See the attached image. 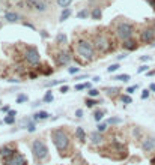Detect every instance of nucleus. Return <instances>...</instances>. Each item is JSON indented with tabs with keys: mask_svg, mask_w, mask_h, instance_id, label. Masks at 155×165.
<instances>
[{
	"mask_svg": "<svg viewBox=\"0 0 155 165\" xmlns=\"http://www.w3.org/2000/svg\"><path fill=\"white\" fill-rule=\"evenodd\" d=\"M51 140H53V144L56 146V149L63 153L69 149V137L63 129H54L51 132Z\"/></svg>",
	"mask_w": 155,
	"mask_h": 165,
	"instance_id": "1",
	"label": "nucleus"
},
{
	"mask_svg": "<svg viewBox=\"0 0 155 165\" xmlns=\"http://www.w3.org/2000/svg\"><path fill=\"white\" fill-rule=\"evenodd\" d=\"M77 53L80 57L86 59V60H92L95 56V45L89 41H79L77 44Z\"/></svg>",
	"mask_w": 155,
	"mask_h": 165,
	"instance_id": "2",
	"label": "nucleus"
},
{
	"mask_svg": "<svg viewBox=\"0 0 155 165\" xmlns=\"http://www.w3.org/2000/svg\"><path fill=\"white\" fill-rule=\"evenodd\" d=\"M32 153H33V158L38 162H42L48 156V147L45 146L44 141H41V140H35L32 143Z\"/></svg>",
	"mask_w": 155,
	"mask_h": 165,
	"instance_id": "3",
	"label": "nucleus"
},
{
	"mask_svg": "<svg viewBox=\"0 0 155 165\" xmlns=\"http://www.w3.org/2000/svg\"><path fill=\"white\" fill-rule=\"evenodd\" d=\"M133 33H134V27L131 26L130 23L122 21V23L118 24V27H116V35H118V38L122 42L133 39Z\"/></svg>",
	"mask_w": 155,
	"mask_h": 165,
	"instance_id": "4",
	"label": "nucleus"
},
{
	"mask_svg": "<svg viewBox=\"0 0 155 165\" xmlns=\"http://www.w3.org/2000/svg\"><path fill=\"white\" fill-rule=\"evenodd\" d=\"M94 44H95V48L98 50V51H101V53H107V51H110V50H113L110 39L106 35H102V33H99V35L95 36Z\"/></svg>",
	"mask_w": 155,
	"mask_h": 165,
	"instance_id": "5",
	"label": "nucleus"
},
{
	"mask_svg": "<svg viewBox=\"0 0 155 165\" xmlns=\"http://www.w3.org/2000/svg\"><path fill=\"white\" fill-rule=\"evenodd\" d=\"M26 60H27V63H30V65H38L41 60V56L39 53H38V50L35 47H30L27 51H26Z\"/></svg>",
	"mask_w": 155,
	"mask_h": 165,
	"instance_id": "6",
	"label": "nucleus"
},
{
	"mask_svg": "<svg viewBox=\"0 0 155 165\" xmlns=\"http://www.w3.org/2000/svg\"><path fill=\"white\" fill-rule=\"evenodd\" d=\"M3 165H27V162H26V159H24L23 155L15 153L14 156H11L9 159H6Z\"/></svg>",
	"mask_w": 155,
	"mask_h": 165,
	"instance_id": "7",
	"label": "nucleus"
},
{
	"mask_svg": "<svg viewBox=\"0 0 155 165\" xmlns=\"http://www.w3.org/2000/svg\"><path fill=\"white\" fill-rule=\"evenodd\" d=\"M27 6L38 11V12H45V9H47V5H45L44 0H29Z\"/></svg>",
	"mask_w": 155,
	"mask_h": 165,
	"instance_id": "8",
	"label": "nucleus"
},
{
	"mask_svg": "<svg viewBox=\"0 0 155 165\" xmlns=\"http://www.w3.org/2000/svg\"><path fill=\"white\" fill-rule=\"evenodd\" d=\"M17 153V150L14 147H11V146H3V147H0V158H3V161L9 159L11 156H14Z\"/></svg>",
	"mask_w": 155,
	"mask_h": 165,
	"instance_id": "9",
	"label": "nucleus"
},
{
	"mask_svg": "<svg viewBox=\"0 0 155 165\" xmlns=\"http://www.w3.org/2000/svg\"><path fill=\"white\" fill-rule=\"evenodd\" d=\"M155 39V30L154 29H146L141 32V41H143L145 44H149Z\"/></svg>",
	"mask_w": 155,
	"mask_h": 165,
	"instance_id": "10",
	"label": "nucleus"
},
{
	"mask_svg": "<svg viewBox=\"0 0 155 165\" xmlns=\"http://www.w3.org/2000/svg\"><path fill=\"white\" fill-rule=\"evenodd\" d=\"M54 59L57 62V65H68L71 62V56L68 53H63V51L57 53V56H54Z\"/></svg>",
	"mask_w": 155,
	"mask_h": 165,
	"instance_id": "11",
	"label": "nucleus"
},
{
	"mask_svg": "<svg viewBox=\"0 0 155 165\" xmlns=\"http://www.w3.org/2000/svg\"><path fill=\"white\" fill-rule=\"evenodd\" d=\"M141 149H143L145 152H152L155 149V138H152V137L146 138L145 141L141 143Z\"/></svg>",
	"mask_w": 155,
	"mask_h": 165,
	"instance_id": "12",
	"label": "nucleus"
},
{
	"mask_svg": "<svg viewBox=\"0 0 155 165\" xmlns=\"http://www.w3.org/2000/svg\"><path fill=\"white\" fill-rule=\"evenodd\" d=\"M48 116H50V114L47 111H38L35 116H33V120L35 122H38V120H45V119H48Z\"/></svg>",
	"mask_w": 155,
	"mask_h": 165,
	"instance_id": "13",
	"label": "nucleus"
},
{
	"mask_svg": "<svg viewBox=\"0 0 155 165\" xmlns=\"http://www.w3.org/2000/svg\"><path fill=\"white\" fill-rule=\"evenodd\" d=\"M90 140H92V143L94 144H99L101 141H102V137H101V132H92L90 134Z\"/></svg>",
	"mask_w": 155,
	"mask_h": 165,
	"instance_id": "14",
	"label": "nucleus"
},
{
	"mask_svg": "<svg viewBox=\"0 0 155 165\" xmlns=\"http://www.w3.org/2000/svg\"><path fill=\"white\" fill-rule=\"evenodd\" d=\"M124 48H125V50H128V51H133V50H136V48H137V44H136V41H133V39L125 41V42H124Z\"/></svg>",
	"mask_w": 155,
	"mask_h": 165,
	"instance_id": "15",
	"label": "nucleus"
},
{
	"mask_svg": "<svg viewBox=\"0 0 155 165\" xmlns=\"http://www.w3.org/2000/svg\"><path fill=\"white\" fill-rule=\"evenodd\" d=\"M5 18L8 20V21H11V23H15V21H18V14H15V12H6L5 14Z\"/></svg>",
	"mask_w": 155,
	"mask_h": 165,
	"instance_id": "16",
	"label": "nucleus"
},
{
	"mask_svg": "<svg viewBox=\"0 0 155 165\" xmlns=\"http://www.w3.org/2000/svg\"><path fill=\"white\" fill-rule=\"evenodd\" d=\"M75 137L80 140V141H84L86 140V134H84V129L83 128H77L75 129Z\"/></svg>",
	"mask_w": 155,
	"mask_h": 165,
	"instance_id": "17",
	"label": "nucleus"
},
{
	"mask_svg": "<svg viewBox=\"0 0 155 165\" xmlns=\"http://www.w3.org/2000/svg\"><path fill=\"white\" fill-rule=\"evenodd\" d=\"M69 15H71V9H69V8H65V9L62 11V14H60V21L68 20V18H69Z\"/></svg>",
	"mask_w": 155,
	"mask_h": 165,
	"instance_id": "18",
	"label": "nucleus"
},
{
	"mask_svg": "<svg viewBox=\"0 0 155 165\" xmlns=\"http://www.w3.org/2000/svg\"><path fill=\"white\" fill-rule=\"evenodd\" d=\"M113 80H116V81H128V80H130V75H128V74L114 75V77H113Z\"/></svg>",
	"mask_w": 155,
	"mask_h": 165,
	"instance_id": "19",
	"label": "nucleus"
},
{
	"mask_svg": "<svg viewBox=\"0 0 155 165\" xmlns=\"http://www.w3.org/2000/svg\"><path fill=\"white\" fill-rule=\"evenodd\" d=\"M101 17H102L101 9H99V8H94V11H92V18H94V20H99Z\"/></svg>",
	"mask_w": 155,
	"mask_h": 165,
	"instance_id": "20",
	"label": "nucleus"
},
{
	"mask_svg": "<svg viewBox=\"0 0 155 165\" xmlns=\"http://www.w3.org/2000/svg\"><path fill=\"white\" fill-rule=\"evenodd\" d=\"M83 89H89L90 90V89H92V84L90 83H83V84H77L75 86V90H83Z\"/></svg>",
	"mask_w": 155,
	"mask_h": 165,
	"instance_id": "21",
	"label": "nucleus"
},
{
	"mask_svg": "<svg viewBox=\"0 0 155 165\" xmlns=\"http://www.w3.org/2000/svg\"><path fill=\"white\" fill-rule=\"evenodd\" d=\"M3 122H5L6 125H12V123L15 122V116H12V114H9V113H8V116L3 119Z\"/></svg>",
	"mask_w": 155,
	"mask_h": 165,
	"instance_id": "22",
	"label": "nucleus"
},
{
	"mask_svg": "<svg viewBox=\"0 0 155 165\" xmlns=\"http://www.w3.org/2000/svg\"><path fill=\"white\" fill-rule=\"evenodd\" d=\"M71 3H72V0H57V5L60 8H68Z\"/></svg>",
	"mask_w": 155,
	"mask_h": 165,
	"instance_id": "23",
	"label": "nucleus"
},
{
	"mask_svg": "<svg viewBox=\"0 0 155 165\" xmlns=\"http://www.w3.org/2000/svg\"><path fill=\"white\" fill-rule=\"evenodd\" d=\"M56 39H57V44H65L66 42V35L65 33H59Z\"/></svg>",
	"mask_w": 155,
	"mask_h": 165,
	"instance_id": "24",
	"label": "nucleus"
},
{
	"mask_svg": "<svg viewBox=\"0 0 155 165\" xmlns=\"http://www.w3.org/2000/svg\"><path fill=\"white\" fill-rule=\"evenodd\" d=\"M104 114H106V111H104V110H102V111H96L94 117H95V120H96V122H101V120H102V117H104Z\"/></svg>",
	"mask_w": 155,
	"mask_h": 165,
	"instance_id": "25",
	"label": "nucleus"
},
{
	"mask_svg": "<svg viewBox=\"0 0 155 165\" xmlns=\"http://www.w3.org/2000/svg\"><path fill=\"white\" fill-rule=\"evenodd\" d=\"M121 101H122L124 104H131V102H133V99H131L130 95H122V96H121Z\"/></svg>",
	"mask_w": 155,
	"mask_h": 165,
	"instance_id": "26",
	"label": "nucleus"
},
{
	"mask_svg": "<svg viewBox=\"0 0 155 165\" xmlns=\"http://www.w3.org/2000/svg\"><path fill=\"white\" fill-rule=\"evenodd\" d=\"M87 17H89L87 9H83V11H80V12H77V18H87Z\"/></svg>",
	"mask_w": 155,
	"mask_h": 165,
	"instance_id": "27",
	"label": "nucleus"
},
{
	"mask_svg": "<svg viewBox=\"0 0 155 165\" xmlns=\"http://www.w3.org/2000/svg\"><path fill=\"white\" fill-rule=\"evenodd\" d=\"M119 68H121V66L118 65V63H114V65H110V66L107 68V72H110V74H111V72H116V71H119Z\"/></svg>",
	"mask_w": 155,
	"mask_h": 165,
	"instance_id": "28",
	"label": "nucleus"
},
{
	"mask_svg": "<svg viewBox=\"0 0 155 165\" xmlns=\"http://www.w3.org/2000/svg\"><path fill=\"white\" fill-rule=\"evenodd\" d=\"M53 99H54L53 93H51V92H47V93H45V96H44V102H51Z\"/></svg>",
	"mask_w": 155,
	"mask_h": 165,
	"instance_id": "29",
	"label": "nucleus"
},
{
	"mask_svg": "<svg viewBox=\"0 0 155 165\" xmlns=\"http://www.w3.org/2000/svg\"><path fill=\"white\" fill-rule=\"evenodd\" d=\"M121 122H122V120H121L119 117H110L107 123H109V125H119Z\"/></svg>",
	"mask_w": 155,
	"mask_h": 165,
	"instance_id": "30",
	"label": "nucleus"
},
{
	"mask_svg": "<svg viewBox=\"0 0 155 165\" xmlns=\"http://www.w3.org/2000/svg\"><path fill=\"white\" fill-rule=\"evenodd\" d=\"M65 83V80H54V81H51V83H47L48 87H53V86H59V84H63Z\"/></svg>",
	"mask_w": 155,
	"mask_h": 165,
	"instance_id": "31",
	"label": "nucleus"
},
{
	"mask_svg": "<svg viewBox=\"0 0 155 165\" xmlns=\"http://www.w3.org/2000/svg\"><path fill=\"white\" fill-rule=\"evenodd\" d=\"M87 95H89L90 98H96V96L99 95V90H96V89H90V90L87 92Z\"/></svg>",
	"mask_w": 155,
	"mask_h": 165,
	"instance_id": "32",
	"label": "nucleus"
},
{
	"mask_svg": "<svg viewBox=\"0 0 155 165\" xmlns=\"http://www.w3.org/2000/svg\"><path fill=\"white\" fill-rule=\"evenodd\" d=\"M23 102H27V96H26V95H18L17 104H23Z\"/></svg>",
	"mask_w": 155,
	"mask_h": 165,
	"instance_id": "33",
	"label": "nucleus"
},
{
	"mask_svg": "<svg viewBox=\"0 0 155 165\" xmlns=\"http://www.w3.org/2000/svg\"><path fill=\"white\" fill-rule=\"evenodd\" d=\"M116 92H118V89H116V87H111V89H106V93H107L109 96H114V95H116Z\"/></svg>",
	"mask_w": 155,
	"mask_h": 165,
	"instance_id": "34",
	"label": "nucleus"
},
{
	"mask_svg": "<svg viewBox=\"0 0 155 165\" xmlns=\"http://www.w3.org/2000/svg\"><path fill=\"white\" fill-rule=\"evenodd\" d=\"M137 89H139V86H137V84H136V86H130V87L126 89V95H131V93H134V92L137 90Z\"/></svg>",
	"mask_w": 155,
	"mask_h": 165,
	"instance_id": "35",
	"label": "nucleus"
},
{
	"mask_svg": "<svg viewBox=\"0 0 155 165\" xmlns=\"http://www.w3.org/2000/svg\"><path fill=\"white\" fill-rule=\"evenodd\" d=\"M96 128H98V132H104L107 129V123H99Z\"/></svg>",
	"mask_w": 155,
	"mask_h": 165,
	"instance_id": "36",
	"label": "nucleus"
},
{
	"mask_svg": "<svg viewBox=\"0 0 155 165\" xmlns=\"http://www.w3.org/2000/svg\"><path fill=\"white\" fill-rule=\"evenodd\" d=\"M95 104H96V101H94V99H86V105H87V108H92Z\"/></svg>",
	"mask_w": 155,
	"mask_h": 165,
	"instance_id": "37",
	"label": "nucleus"
},
{
	"mask_svg": "<svg viewBox=\"0 0 155 165\" xmlns=\"http://www.w3.org/2000/svg\"><path fill=\"white\" fill-rule=\"evenodd\" d=\"M148 68H149L148 65H143V66H140V68L137 69V74H141V72H146V71H148Z\"/></svg>",
	"mask_w": 155,
	"mask_h": 165,
	"instance_id": "38",
	"label": "nucleus"
},
{
	"mask_svg": "<svg viewBox=\"0 0 155 165\" xmlns=\"http://www.w3.org/2000/svg\"><path fill=\"white\" fill-rule=\"evenodd\" d=\"M35 129H36L35 123H29V125H27V131H29V132H35Z\"/></svg>",
	"mask_w": 155,
	"mask_h": 165,
	"instance_id": "39",
	"label": "nucleus"
},
{
	"mask_svg": "<svg viewBox=\"0 0 155 165\" xmlns=\"http://www.w3.org/2000/svg\"><path fill=\"white\" fill-rule=\"evenodd\" d=\"M149 92H151V90H148V89H146V90H143V92H141V99H146V98L149 96Z\"/></svg>",
	"mask_w": 155,
	"mask_h": 165,
	"instance_id": "40",
	"label": "nucleus"
},
{
	"mask_svg": "<svg viewBox=\"0 0 155 165\" xmlns=\"http://www.w3.org/2000/svg\"><path fill=\"white\" fill-rule=\"evenodd\" d=\"M68 72H69V74H77V72H79V68H77V66H72V68L68 69Z\"/></svg>",
	"mask_w": 155,
	"mask_h": 165,
	"instance_id": "41",
	"label": "nucleus"
},
{
	"mask_svg": "<svg viewBox=\"0 0 155 165\" xmlns=\"http://www.w3.org/2000/svg\"><path fill=\"white\" fill-rule=\"evenodd\" d=\"M68 90H69L68 86H62V87H60V93H66Z\"/></svg>",
	"mask_w": 155,
	"mask_h": 165,
	"instance_id": "42",
	"label": "nucleus"
},
{
	"mask_svg": "<svg viewBox=\"0 0 155 165\" xmlns=\"http://www.w3.org/2000/svg\"><path fill=\"white\" fill-rule=\"evenodd\" d=\"M75 117H79V119L83 117V110H77L75 111Z\"/></svg>",
	"mask_w": 155,
	"mask_h": 165,
	"instance_id": "43",
	"label": "nucleus"
},
{
	"mask_svg": "<svg viewBox=\"0 0 155 165\" xmlns=\"http://www.w3.org/2000/svg\"><path fill=\"white\" fill-rule=\"evenodd\" d=\"M140 60H141V62H149V60H151V56H141Z\"/></svg>",
	"mask_w": 155,
	"mask_h": 165,
	"instance_id": "44",
	"label": "nucleus"
},
{
	"mask_svg": "<svg viewBox=\"0 0 155 165\" xmlns=\"http://www.w3.org/2000/svg\"><path fill=\"white\" fill-rule=\"evenodd\" d=\"M146 2H148V3L154 8V9H155V0H146Z\"/></svg>",
	"mask_w": 155,
	"mask_h": 165,
	"instance_id": "45",
	"label": "nucleus"
},
{
	"mask_svg": "<svg viewBox=\"0 0 155 165\" xmlns=\"http://www.w3.org/2000/svg\"><path fill=\"white\" fill-rule=\"evenodd\" d=\"M2 111H3V113H9L11 110H9V107H8V105H5V107L2 108Z\"/></svg>",
	"mask_w": 155,
	"mask_h": 165,
	"instance_id": "46",
	"label": "nucleus"
},
{
	"mask_svg": "<svg viewBox=\"0 0 155 165\" xmlns=\"http://www.w3.org/2000/svg\"><path fill=\"white\" fill-rule=\"evenodd\" d=\"M149 90H151V92H155V83H152V84L149 86Z\"/></svg>",
	"mask_w": 155,
	"mask_h": 165,
	"instance_id": "47",
	"label": "nucleus"
},
{
	"mask_svg": "<svg viewBox=\"0 0 155 165\" xmlns=\"http://www.w3.org/2000/svg\"><path fill=\"white\" fill-rule=\"evenodd\" d=\"M125 57H126V54H125V53H124V54H121V56H118V59H119V60H122V59H125Z\"/></svg>",
	"mask_w": 155,
	"mask_h": 165,
	"instance_id": "48",
	"label": "nucleus"
},
{
	"mask_svg": "<svg viewBox=\"0 0 155 165\" xmlns=\"http://www.w3.org/2000/svg\"><path fill=\"white\" fill-rule=\"evenodd\" d=\"M99 80H101V77H95V78H94V81H95V83H98Z\"/></svg>",
	"mask_w": 155,
	"mask_h": 165,
	"instance_id": "49",
	"label": "nucleus"
},
{
	"mask_svg": "<svg viewBox=\"0 0 155 165\" xmlns=\"http://www.w3.org/2000/svg\"><path fill=\"white\" fill-rule=\"evenodd\" d=\"M154 74H155V71H151V72H148V75H149V77H152Z\"/></svg>",
	"mask_w": 155,
	"mask_h": 165,
	"instance_id": "50",
	"label": "nucleus"
},
{
	"mask_svg": "<svg viewBox=\"0 0 155 165\" xmlns=\"http://www.w3.org/2000/svg\"><path fill=\"white\" fill-rule=\"evenodd\" d=\"M151 162H152V164H155V158H154V159H152V161H151Z\"/></svg>",
	"mask_w": 155,
	"mask_h": 165,
	"instance_id": "51",
	"label": "nucleus"
},
{
	"mask_svg": "<svg viewBox=\"0 0 155 165\" xmlns=\"http://www.w3.org/2000/svg\"><path fill=\"white\" fill-rule=\"evenodd\" d=\"M154 27H155V20H154Z\"/></svg>",
	"mask_w": 155,
	"mask_h": 165,
	"instance_id": "52",
	"label": "nucleus"
},
{
	"mask_svg": "<svg viewBox=\"0 0 155 165\" xmlns=\"http://www.w3.org/2000/svg\"><path fill=\"white\" fill-rule=\"evenodd\" d=\"M0 104H2V102H0Z\"/></svg>",
	"mask_w": 155,
	"mask_h": 165,
	"instance_id": "53",
	"label": "nucleus"
}]
</instances>
